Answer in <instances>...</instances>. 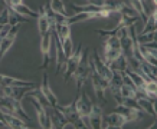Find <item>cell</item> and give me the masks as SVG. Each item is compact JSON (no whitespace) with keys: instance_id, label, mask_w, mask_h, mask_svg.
<instances>
[{"instance_id":"cell-18","label":"cell","mask_w":157,"mask_h":129,"mask_svg":"<svg viewBox=\"0 0 157 129\" xmlns=\"http://www.w3.org/2000/svg\"><path fill=\"white\" fill-rule=\"evenodd\" d=\"M108 67L111 69V70H118V72H124L127 67H128V63H127V59H125V56L124 55H121V56H118L115 60H113V62L108 65Z\"/></svg>"},{"instance_id":"cell-3","label":"cell","mask_w":157,"mask_h":129,"mask_svg":"<svg viewBox=\"0 0 157 129\" xmlns=\"http://www.w3.org/2000/svg\"><path fill=\"white\" fill-rule=\"evenodd\" d=\"M52 48H53V38H52V32L49 30L45 34L40 36V53H42V59L43 62L40 65V69L49 66V62L52 59Z\"/></svg>"},{"instance_id":"cell-26","label":"cell","mask_w":157,"mask_h":129,"mask_svg":"<svg viewBox=\"0 0 157 129\" xmlns=\"http://www.w3.org/2000/svg\"><path fill=\"white\" fill-rule=\"evenodd\" d=\"M105 42H104V49H121L120 48V39L117 36H105Z\"/></svg>"},{"instance_id":"cell-14","label":"cell","mask_w":157,"mask_h":129,"mask_svg":"<svg viewBox=\"0 0 157 129\" xmlns=\"http://www.w3.org/2000/svg\"><path fill=\"white\" fill-rule=\"evenodd\" d=\"M102 122H104V116H102V109H101L100 105H94L92 106V110L90 113V128L98 129L102 126Z\"/></svg>"},{"instance_id":"cell-7","label":"cell","mask_w":157,"mask_h":129,"mask_svg":"<svg viewBox=\"0 0 157 129\" xmlns=\"http://www.w3.org/2000/svg\"><path fill=\"white\" fill-rule=\"evenodd\" d=\"M114 112L117 113H121L124 115L128 122H134V120H141L144 116V110L141 109H136V108H131V106H127L124 105V103H118V106L114 109Z\"/></svg>"},{"instance_id":"cell-29","label":"cell","mask_w":157,"mask_h":129,"mask_svg":"<svg viewBox=\"0 0 157 129\" xmlns=\"http://www.w3.org/2000/svg\"><path fill=\"white\" fill-rule=\"evenodd\" d=\"M22 3H23V0H12V2H10V7H9V9L12 10L14 6H19V5H22Z\"/></svg>"},{"instance_id":"cell-21","label":"cell","mask_w":157,"mask_h":129,"mask_svg":"<svg viewBox=\"0 0 157 129\" xmlns=\"http://www.w3.org/2000/svg\"><path fill=\"white\" fill-rule=\"evenodd\" d=\"M123 53H121V49H104V60L107 65H109V63L113 62V60H115L118 56H121Z\"/></svg>"},{"instance_id":"cell-1","label":"cell","mask_w":157,"mask_h":129,"mask_svg":"<svg viewBox=\"0 0 157 129\" xmlns=\"http://www.w3.org/2000/svg\"><path fill=\"white\" fill-rule=\"evenodd\" d=\"M88 55H90V48H84L79 65L72 75V77L76 82V91L78 92H81V88L84 86L85 81L88 79V75H90V57H88Z\"/></svg>"},{"instance_id":"cell-30","label":"cell","mask_w":157,"mask_h":129,"mask_svg":"<svg viewBox=\"0 0 157 129\" xmlns=\"http://www.w3.org/2000/svg\"><path fill=\"white\" fill-rule=\"evenodd\" d=\"M3 2H5V5L7 6V7H10V2H12V0H3Z\"/></svg>"},{"instance_id":"cell-17","label":"cell","mask_w":157,"mask_h":129,"mask_svg":"<svg viewBox=\"0 0 157 129\" xmlns=\"http://www.w3.org/2000/svg\"><path fill=\"white\" fill-rule=\"evenodd\" d=\"M124 72H125V73H127V75L130 76V79L133 81V83L136 85V88H137V91H138V89H141V88H143V85L146 83V81H150V79H146L144 76H141V75H140L138 72L131 70L130 67H127V69H125Z\"/></svg>"},{"instance_id":"cell-20","label":"cell","mask_w":157,"mask_h":129,"mask_svg":"<svg viewBox=\"0 0 157 129\" xmlns=\"http://www.w3.org/2000/svg\"><path fill=\"white\" fill-rule=\"evenodd\" d=\"M136 93H137V88L136 86H130V85H123L120 86V95L123 99H130V98H136Z\"/></svg>"},{"instance_id":"cell-19","label":"cell","mask_w":157,"mask_h":129,"mask_svg":"<svg viewBox=\"0 0 157 129\" xmlns=\"http://www.w3.org/2000/svg\"><path fill=\"white\" fill-rule=\"evenodd\" d=\"M156 19H157V13L156 10L151 12V13L147 16V20H146V23H144V29L141 30V33H148V32H156Z\"/></svg>"},{"instance_id":"cell-10","label":"cell","mask_w":157,"mask_h":129,"mask_svg":"<svg viewBox=\"0 0 157 129\" xmlns=\"http://www.w3.org/2000/svg\"><path fill=\"white\" fill-rule=\"evenodd\" d=\"M39 91H40V93H42L45 98H46V100H48L49 106H58V98L55 96V93L52 92V89H51V85H49V77L48 75L45 73L42 76V83H40V86H39Z\"/></svg>"},{"instance_id":"cell-22","label":"cell","mask_w":157,"mask_h":129,"mask_svg":"<svg viewBox=\"0 0 157 129\" xmlns=\"http://www.w3.org/2000/svg\"><path fill=\"white\" fill-rule=\"evenodd\" d=\"M131 7H133L136 12H137L138 14V17H140V20L143 22V23H146V20H147V16H146V13H144V9H143V6H141V2L140 0H130V3H128Z\"/></svg>"},{"instance_id":"cell-15","label":"cell","mask_w":157,"mask_h":129,"mask_svg":"<svg viewBox=\"0 0 157 129\" xmlns=\"http://www.w3.org/2000/svg\"><path fill=\"white\" fill-rule=\"evenodd\" d=\"M138 73L144 76L146 79H150V81H156V66L151 65V63L146 62V60H141L138 62Z\"/></svg>"},{"instance_id":"cell-11","label":"cell","mask_w":157,"mask_h":129,"mask_svg":"<svg viewBox=\"0 0 157 129\" xmlns=\"http://www.w3.org/2000/svg\"><path fill=\"white\" fill-rule=\"evenodd\" d=\"M33 88H23V86H2V95L12 98L16 100H22L23 96Z\"/></svg>"},{"instance_id":"cell-8","label":"cell","mask_w":157,"mask_h":129,"mask_svg":"<svg viewBox=\"0 0 157 129\" xmlns=\"http://www.w3.org/2000/svg\"><path fill=\"white\" fill-rule=\"evenodd\" d=\"M92 63H94V69H95V72L100 75L101 77H104V79H107V81H109L111 79V76H113V70L108 67V65L102 60L100 57V55H98V52L97 50H94V57H92Z\"/></svg>"},{"instance_id":"cell-9","label":"cell","mask_w":157,"mask_h":129,"mask_svg":"<svg viewBox=\"0 0 157 129\" xmlns=\"http://www.w3.org/2000/svg\"><path fill=\"white\" fill-rule=\"evenodd\" d=\"M128 124L127 118L121 113H117V112H111L109 115H107L105 118V124L102 122V126L101 128H117V129H121L124 128V125Z\"/></svg>"},{"instance_id":"cell-13","label":"cell","mask_w":157,"mask_h":129,"mask_svg":"<svg viewBox=\"0 0 157 129\" xmlns=\"http://www.w3.org/2000/svg\"><path fill=\"white\" fill-rule=\"evenodd\" d=\"M2 112H3V110H2ZM3 120H5V124H6V128H13V129H26V128H29L28 124H26L22 118L16 116V115H10V113L3 112Z\"/></svg>"},{"instance_id":"cell-16","label":"cell","mask_w":157,"mask_h":129,"mask_svg":"<svg viewBox=\"0 0 157 129\" xmlns=\"http://www.w3.org/2000/svg\"><path fill=\"white\" fill-rule=\"evenodd\" d=\"M38 30H39V34H40V36L51 30V23H49L48 17H46V13H45V7H43V6L38 12Z\"/></svg>"},{"instance_id":"cell-4","label":"cell","mask_w":157,"mask_h":129,"mask_svg":"<svg viewBox=\"0 0 157 129\" xmlns=\"http://www.w3.org/2000/svg\"><path fill=\"white\" fill-rule=\"evenodd\" d=\"M82 50H84V46L79 43L78 49H76L75 52L72 53L71 56L67 59L65 69H63V81H65V83H68V82H69V79L72 77V75H74L75 69L78 67V65H79V60H81V56H82Z\"/></svg>"},{"instance_id":"cell-24","label":"cell","mask_w":157,"mask_h":129,"mask_svg":"<svg viewBox=\"0 0 157 129\" xmlns=\"http://www.w3.org/2000/svg\"><path fill=\"white\" fill-rule=\"evenodd\" d=\"M72 9L78 13V12H100V10H102L104 7H101V6H95V5H90V3H88V5H84V6L72 5Z\"/></svg>"},{"instance_id":"cell-12","label":"cell","mask_w":157,"mask_h":129,"mask_svg":"<svg viewBox=\"0 0 157 129\" xmlns=\"http://www.w3.org/2000/svg\"><path fill=\"white\" fill-rule=\"evenodd\" d=\"M0 86H23V88H35V82L23 81L17 77H12L0 73Z\"/></svg>"},{"instance_id":"cell-23","label":"cell","mask_w":157,"mask_h":129,"mask_svg":"<svg viewBox=\"0 0 157 129\" xmlns=\"http://www.w3.org/2000/svg\"><path fill=\"white\" fill-rule=\"evenodd\" d=\"M62 43V49H63V52H65V56H67V59L69 56H71L72 53H74V43H72V38L71 36H67V38H63L61 40Z\"/></svg>"},{"instance_id":"cell-25","label":"cell","mask_w":157,"mask_h":129,"mask_svg":"<svg viewBox=\"0 0 157 129\" xmlns=\"http://www.w3.org/2000/svg\"><path fill=\"white\" fill-rule=\"evenodd\" d=\"M51 7H52L53 12H56V13H61V14H65V16H69L67 12V7L63 5V2L62 0H51Z\"/></svg>"},{"instance_id":"cell-2","label":"cell","mask_w":157,"mask_h":129,"mask_svg":"<svg viewBox=\"0 0 157 129\" xmlns=\"http://www.w3.org/2000/svg\"><path fill=\"white\" fill-rule=\"evenodd\" d=\"M75 105H76V110L79 115V119L82 120V124L85 125V128H90V113L92 110V100L88 96L86 92H79V96L75 99Z\"/></svg>"},{"instance_id":"cell-28","label":"cell","mask_w":157,"mask_h":129,"mask_svg":"<svg viewBox=\"0 0 157 129\" xmlns=\"http://www.w3.org/2000/svg\"><path fill=\"white\" fill-rule=\"evenodd\" d=\"M9 16H10V9L6 6L5 9L0 12V24H7L9 23Z\"/></svg>"},{"instance_id":"cell-27","label":"cell","mask_w":157,"mask_h":129,"mask_svg":"<svg viewBox=\"0 0 157 129\" xmlns=\"http://www.w3.org/2000/svg\"><path fill=\"white\" fill-rule=\"evenodd\" d=\"M156 40V32H148L137 36V43H150Z\"/></svg>"},{"instance_id":"cell-6","label":"cell","mask_w":157,"mask_h":129,"mask_svg":"<svg viewBox=\"0 0 157 129\" xmlns=\"http://www.w3.org/2000/svg\"><path fill=\"white\" fill-rule=\"evenodd\" d=\"M55 108L65 116L67 122L75 124L76 128H85V125L82 124V120L79 119V115H78V110H76L75 100H74L72 103H69V105H59V103H58V106H55Z\"/></svg>"},{"instance_id":"cell-5","label":"cell","mask_w":157,"mask_h":129,"mask_svg":"<svg viewBox=\"0 0 157 129\" xmlns=\"http://www.w3.org/2000/svg\"><path fill=\"white\" fill-rule=\"evenodd\" d=\"M26 96H28V99L33 103L35 112L38 115V122H39V125H40V128L51 129L52 128V124H51V118H49V113H48V110L45 109V106L39 102L38 98H35V96H32V95H28V93H26Z\"/></svg>"}]
</instances>
